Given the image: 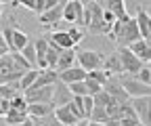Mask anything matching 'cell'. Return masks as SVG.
I'll return each instance as SVG.
<instances>
[{"mask_svg": "<svg viewBox=\"0 0 151 126\" xmlns=\"http://www.w3.org/2000/svg\"><path fill=\"white\" fill-rule=\"evenodd\" d=\"M25 71L19 69L15 65V61L11 59V55L6 53V55L0 57V84H9V82H19L23 78Z\"/></svg>", "mask_w": 151, "mask_h": 126, "instance_id": "cell-1", "label": "cell"}, {"mask_svg": "<svg viewBox=\"0 0 151 126\" xmlns=\"http://www.w3.org/2000/svg\"><path fill=\"white\" fill-rule=\"evenodd\" d=\"M0 34H2V38H4V42H6V48H9L11 53H21L23 46L29 42V36L23 34L21 30H17V27H4Z\"/></svg>", "mask_w": 151, "mask_h": 126, "instance_id": "cell-2", "label": "cell"}, {"mask_svg": "<svg viewBox=\"0 0 151 126\" xmlns=\"http://www.w3.org/2000/svg\"><path fill=\"white\" fill-rule=\"evenodd\" d=\"M122 88L126 91V95L130 99H137V97H151V86L149 84H141L139 80H134V76H120L118 78Z\"/></svg>", "mask_w": 151, "mask_h": 126, "instance_id": "cell-3", "label": "cell"}, {"mask_svg": "<svg viewBox=\"0 0 151 126\" xmlns=\"http://www.w3.org/2000/svg\"><path fill=\"white\" fill-rule=\"evenodd\" d=\"M116 40L120 46H124V48H128L132 42H137V40H141V34H139V27H137V21L130 19L126 21V23H122V27H120V32L116 34Z\"/></svg>", "mask_w": 151, "mask_h": 126, "instance_id": "cell-4", "label": "cell"}, {"mask_svg": "<svg viewBox=\"0 0 151 126\" xmlns=\"http://www.w3.org/2000/svg\"><path fill=\"white\" fill-rule=\"evenodd\" d=\"M90 34H107V27H105V21H103V6L101 2H94L90 0V23L86 27Z\"/></svg>", "mask_w": 151, "mask_h": 126, "instance_id": "cell-5", "label": "cell"}, {"mask_svg": "<svg viewBox=\"0 0 151 126\" xmlns=\"http://www.w3.org/2000/svg\"><path fill=\"white\" fill-rule=\"evenodd\" d=\"M101 88H103V91H105L113 101H116V103H120V105L130 103V97L126 95V91L122 88V84H120V80H118V78H111V76H109Z\"/></svg>", "mask_w": 151, "mask_h": 126, "instance_id": "cell-6", "label": "cell"}, {"mask_svg": "<svg viewBox=\"0 0 151 126\" xmlns=\"http://www.w3.org/2000/svg\"><path fill=\"white\" fill-rule=\"evenodd\" d=\"M76 59L80 61V67H82L84 71H94V69H101V67H103V57L99 55L97 50L76 53Z\"/></svg>", "mask_w": 151, "mask_h": 126, "instance_id": "cell-7", "label": "cell"}, {"mask_svg": "<svg viewBox=\"0 0 151 126\" xmlns=\"http://www.w3.org/2000/svg\"><path fill=\"white\" fill-rule=\"evenodd\" d=\"M118 57H120V63H122V69L124 71H130L132 76L137 74V71H141L143 67H147L143 61H139L132 53L128 50V48H124V46H120L118 48Z\"/></svg>", "mask_w": 151, "mask_h": 126, "instance_id": "cell-8", "label": "cell"}, {"mask_svg": "<svg viewBox=\"0 0 151 126\" xmlns=\"http://www.w3.org/2000/svg\"><path fill=\"white\" fill-rule=\"evenodd\" d=\"M23 99L27 101V105H34V103H50L52 101V86L27 88V91L23 93Z\"/></svg>", "mask_w": 151, "mask_h": 126, "instance_id": "cell-9", "label": "cell"}, {"mask_svg": "<svg viewBox=\"0 0 151 126\" xmlns=\"http://www.w3.org/2000/svg\"><path fill=\"white\" fill-rule=\"evenodd\" d=\"M71 99H73V95L69 93V88H67V84H63L61 80H57L55 84H52V105L55 107H63V105H67V103H71Z\"/></svg>", "mask_w": 151, "mask_h": 126, "instance_id": "cell-10", "label": "cell"}, {"mask_svg": "<svg viewBox=\"0 0 151 126\" xmlns=\"http://www.w3.org/2000/svg\"><path fill=\"white\" fill-rule=\"evenodd\" d=\"M63 19L73 23V25H80L82 27V2L80 0H69L63 6Z\"/></svg>", "mask_w": 151, "mask_h": 126, "instance_id": "cell-11", "label": "cell"}, {"mask_svg": "<svg viewBox=\"0 0 151 126\" xmlns=\"http://www.w3.org/2000/svg\"><path fill=\"white\" fill-rule=\"evenodd\" d=\"M130 107L134 109L141 126H149V97H137L130 99Z\"/></svg>", "mask_w": 151, "mask_h": 126, "instance_id": "cell-12", "label": "cell"}, {"mask_svg": "<svg viewBox=\"0 0 151 126\" xmlns=\"http://www.w3.org/2000/svg\"><path fill=\"white\" fill-rule=\"evenodd\" d=\"M128 50L139 61H143L145 65H149V61H151V44H149V40H137V42H132L128 46Z\"/></svg>", "mask_w": 151, "mask_h": 126, "instance_id": "cell-13", "label": "cell"}, {"mask_svg": "<svg viewBox=\"0 0 151 126\" xmlns=\"http://www.w3.org/2000/svg\"><path fill=\"white\" fill-rule=\"evenodd\" d=\"M63 6H65V0H59V2H57V6H52L50 11H46V13L40 15V23L46 25V27L59 23V21L63 19Z\"/></svg>", "mask_w": 151, "mask_h": 126, "instance_id": "cell-14", "label": "cell"}, {"mask_svg": "<svg viewBox=\"0 0 151 126\" xmlns=\"http://www.w3.org/2000/svg\"><path fill=\"white\" fill-rule=\"evenodd\" d=\"M103 9H107L111 15H113V19L116 21H128L130 19V15L126 13V2H122V0H109V2H101Z\"/></svg>", "mask_w": 151, "mask_h": 126, "instance_id": "cell-15", "label": "cell"}, {"mask_svg": "<svg viewBox=\"0 0 151 126\" xmlns=\"http://www.w3.org/2000/svg\"><path fill=\"white\" fill-rule=\"evenodd\" d=\"M59 80L63 82V84H73V82H82V80H86V71L82 69V67H69V69H65V71H59Z\"/></svg>", "mask_w": 151, "mask_h": 126, "instance_id": "cell-16", "label": "cell"}, {"mask_svg": "<svg viewBox=\"0 0 151 126\" xmlns=\"http://www.w3.org/2000/svg\"><path fill=\"white\" fill-rule=\"evenodd\" d=\"M57 2H59V0H23V2H19V6H25L34 13L42 15V13L50 11L52 6H57Z\"/></svg>", "mask_w": 151, "mask_h": 126, "instance_id": "cell-17", "label": "cell"}, {"mask_svg": "<svg viewBox=\"0 0 151 126\" xmlns=\"http://www.w3.org/2000/svg\"><path fill=\"white\" fill-rule=\"evenodd\" d=\"M137 27H139V34H141V40H149L151 38V21H149V13L145 9H139L137 13Z\"/></svg>", "mask_w": 151, "mask_h": 126, "instance_id": "cell-18", "label": "cell"}, {"mask_svg": "<svg viewBox=\"0 0 151 126\" xmlns=\"http://www.w3.org/2000/svg\"><path fill=\"white\" fill-rule=\"evenodd\" d=\"M57 80H59L57 71H52V69H40V74H38L36 82H34L29 88H44V86H52Z\"/></svg>", "mask_w": 151, "mask_h": 126, "instance_id": "cell-19", "label": "cell"}, {"mask_svg": "<svg viewBox=\"0 0 151 126\" xmlns=\"http://www.w3.org/2000/svg\"><path fill=\"white\" fill-rule=\"evenodd\" d=\"M107 76H111V74H116V76H122L124 74V69H122V63H120V57H118V53H113V55L107 59V61H103V67H101Z\"/></svg>", "mask_w": 151, "mask_h": 126, "instance_id": "cell-20", "label": "cell"}, {"mask_svg": "<svg viewBox=\"0 0 151 126\" xmlns=\"http://www.w3.org/2000/svg\"><path fill=\"white\" fill-rule=\"evenodd\" d=\"M34 46H36V67L46 69V40H44V36L34 40Z\"/></svg>", "mask_w": 151, "mask_h": 126, "instance_id": "cell-21", "label": "cell"}, {"mask_svg": "<svg viewBox=\"0 0 151 126\" xmlns=\"http://www.w3.org/2000/svg\"><path fill=\"white\" fill-rule=\"evenodd\" d=\"M52 112H55L52 103H34V105H27V116H34V118H44V116H48Z\"/></svg>", "mask_w": 151, "mask_h": 126, "instance_id": "cell-22", "label": "cell"}, {"mask_svg": "<svg viewBox=\"0 0 151 126\" xmlns=\"http://www.w3.org/2000/svg\"><path fill=\"white\" fill-rule=\"evenodd\" d=\"M55 118L59 120L63 126H71V124H78V120H76V116L71 114V109L67 105L63 107H55Z\"/></svg>", "mask_w": 151, "mask_h": 126, "instance_id": "cell-23", "label": "cell"}, {"mask_svg": "<svg viewBox=\"0 0 151 126\" xmlns=\"http://www.w3.org/2000/svg\"><path fill=\"white\" fill-rule=\"evenodd\" d=\"M73 59H76V53H73V48H69V50H61V55H59V61H57L55 71L59 74V71L69 69V67H71V63H73Z\"/></svg>", "mask_w": 151, "mask_h": 126, "instance_id": "cell-24", "label": "cell"}, {"mask_svg": "<svg viewBox=\"0 0 151 126\" xmlns=\"http://www.w3.org/2000/svg\"><path fill=\"white\" fill-rule=\"evenodd\" d=\"M50 36V40L57 44V46H61L63 50H69V48H73V42L69 40V36H67V32L65 30H59V32H55V34H48Z\"/></svg>", "mask_w": 151, "mask_h": 126, "instance_id": "cell-25", "label": "cell"}, {"mask_svg": "<svg viewBox=\"0 0 151 126\" xmlns=\"http://www.w3.org/2000/svg\"><path fill=\"white\" fill-rule=\"evenodd\" d=\"M19 82H9V84H0V99H6V101H11L13 97H17L19 95Z\"/></svg>", "mask_w": 151, "mask_h": 126, "instance_id": "cell-26", "label": "cell"}, {"mask_svg": "<svg viewBox=\"0 0 151 126\" xmlns=\"http://www.w3.org/2000/svg\"><path fill=\"white\" fill-rule=\"evenodd\" d=\"M21 55H23V59L29 63V67H32V69H38V67H36V46H34V40H29V42L23 46Z\"/></svg>", "mask_w": 151, "mask_h": 126, "instance_id": "cell-27", "label": "cell"}, {"mask_svg": "<svg viewBox=\"0 0 151 126\" xmlns=\"http://www.w3.org/2000/svg\"><path fill=\"white\" fill-rule=\"evenodd\" d=\"M38 74H40V69H29V71H25L23 74V78L19 80V88H21V91L25 93L27 88L36 82V78H38Z\"/></svg>", "mask_w": 151, "mask_h": 126, "instance_id": "cell-28", "label": "cell"}, {"mask_svg": "<svg viewBox=\"0 0 151 126\" xmlns=\"http://www.w3.org/2000/svg\"><path fill=\"white\" fill-rule=\"evenodd\" d=\"M27 120V114L25 112H15V109H9V114L4 116V122L9 126H17V124H21Z\"/></svg>", "mask_w": 151, "mask_h": 126, "instance_id": "cell-29", "label": "cell"}, {"mask_svg": "<svg viewBox=\"0 0 151 126\" xmlns=\"http://www.w3.org/2000/svg\"><path fill=\"white\" fill-rule=\"evenodd\" d=\"M9 105H11V109H15V112H25V114H27V101L23 99V95L13 97V99L9 101Z\"/></svg>", "mask_w": 151, "mask_h": 126, "instance_id": "cell-30", "label": "cell"}, {"mask_svg": "<svg viewBox=\"0 0 151 126\" xmlns=\"http://www.w3.org/2000/svg\"><path fill=\"white\" fill-rule=\"evenodd\" d=\"M86 78H88V80H92V82H97V84H101V86H103V84H105V80H107L109 76L105 74V71H103V69H94V71H86Z\"/></svg>", "mask_w": 151, "mask_h": 126, "instance_id": "cell-31", "label": "cell"}, {"mask_svg": "<svg viewBox=\"0 0 151 126\" xmlns=\"http://www.w3.org/2000/svg\"><path fill=\"white\" fill-rule=\"evenodd\" d=\"M134 80H139L141 84H149V82H151V69H149V65L143 67L141 71H137V74H134Z\"/></svg>", "mask_w": 151, "mask_h": 126, "instance_id": "cell-32", "label": "cell"}, {"mask_svg": "<svg viewBox=\"0 0 151 126\" xmlns=\"http://www.w3.org/2000/svg\"><path fill=\"white\" fill-rule=\"evenodd\" d=\"M65 32H67V36H69V40L73 42V46H76V44H78V42H80V40L84 38V34H82V30H78L76 25H73V27H69V30H65Z\"/></svg>", "mask_w": 151, "mask_h": 126, "instance_id": "cell-33", "label": "cell"}, {"mask_svg": "<svg viewBox=\"0 0 151 126\" xmlns=\"http://www.w3.org/2000/svg\"><path fill=\"white\" fill-rule=\"evenodd\" d=\"M84 84H86V88H88V97H94L97 93H101L103 88H101V84H97V82H92V80H84Z\"/></svg>", "mask_w": 151, "mask_h": 126, "instance_id": "cell-34", "label": "cell"}, {"mask_svg": "<svg viewBox=\"0 0 151 126\" xmlns=\"http://www.w3.org/2000/svg\"><path fill=\"white\" fill-rule=\"evenodd\" d=\"M92 107H94V103H92V97H82V109H84V116H86V120L90 118V112H92Z\"/></svg>", "mask_w": 151, "mask_h": 126, "instance_id": "cell-35", "label": "cell"}, {"mask_svg": "<svg viewBox=\"0 0 151 126\" xmlns=\"http://www.w3.org/2000/svg\"><path fill=\"white\" fill-rule=\"evenodd\" d=\"M118 122H120V126H141L139 118H122Z\"/></svg>", "mask_w": 151, "mask_h": 126, "instance_id": "cell-36", "label": "cell"}, {"mask_svg": "<svg viewBox=\"0 0 151 126\" xmlns=\"http://www.w3.org/2000/svg\"><path fill=\"white\" fill-rule=\"evenodd\" d=\"M9 109H11L9 101H6V99H0V116H6V114H9Z\"/></svg>", "mask_w": 151, "mask_h": 126, "instance_id": "cell-37", "label": "cell"}, {"mask_svg": "<svg viewBox=\"0 0 151 126\" xmlns=\"http://www.w3.org/2000/svg\"><path fill=\"white\" fill-rule=\"evenodd\" d=\"M17 126H36V124H34V118H32V116H27V120H25V122L17 124Z\"/></svg>", "mask_w": 151, "mask_h": 126, "instance_id": "cell-38", "label": "cell"}, {"mask_svg": "<svg viewBox=\"0 0 151 126\" xmlns=\"http://www.w3.org/2000/svg\"><path fill=\"white\" fill-rule=\"evenodd\" d=\"M103 126H120V122H118V120H107Z\"/></svg>", "mask_w": 151, "mask_h": 126, "instance_id": "cell-39", "label": "cell"}, {"mask_svg": "<svg viewBox=\"0 0 151 126\" xmlns=\"http://www.w3.org/2000/svg\"><path fill=\"white\" fill-rule=\"evenodd\" d=\"M0 48L9 53V48H6V42H4V38H2V34H0Z\"/></svg>", "mask_w": 151, "mask_h": 126, "instance_id": "cell-40", "label": "cell"}, {"mask_svg": "<svg viewBox=\"0 0 151 126\" xmlns=\"http://www.w3.org/2000/svg\"><path fill=\"white\" fill-rule=\"evenodd\" d=\"M76 126H88V120H80V122L76 124Z\"/></svg>", "mask_w": 151, "mask_h": 126, "instance_id": "cell-41", "label": "cell"}, {"mask_svg": "<svg viewBox=\"0 0 151 126\" xmlns=\"http://www.w3.org/2000/svg\"><path fill=\"white\" fill-rule=\"evenodd\" d=\"M88 126H103V124H97V122H88Z\"/></svg>", "mask_w": 151, "mask_h": 126, "instance_id": "cell-42", "label": "cell"}, {"mask_svg": "<svg viewBox=\"0 0 151 126\" xmlns=\"http://www.w3.org/2000/svg\"><path fill=\"white\" fill-rule=\"evenodd\" d=\"M2 55H6V50H2V48H0V57H2Z\"/></svg>", "mask_w": 151, "mask_h": 126, "instance_id": "cell-43", "label": "cell"}, {"mask_svg": "<svg viewBox=\"0 0 151 126\" xmlns=\"http://www.w3.org/2000/svg\"><path fill=\"white\" fill-rule=\"evenodd\" d=\"M0 126H9V124H6V122H4V120H2V122H0Z\"/></svg>", "mask_w": 151, "mask_h": 126, "instance_id": "cell-44", "label": "cell"}, {"mask_svg": "<svg viewBox=\"0 0 151 126\" xmlns=\"http://www.w3.org/2000/svg\"><path fill=\"white\" fill-rule=\"evenodd\" d=\"M0 13H2V2H0Z\"/></svg>", "mask_w": 151, "mask_h": 126, "instance_id": "cell-45", "label": "cell"}]
</instances>
